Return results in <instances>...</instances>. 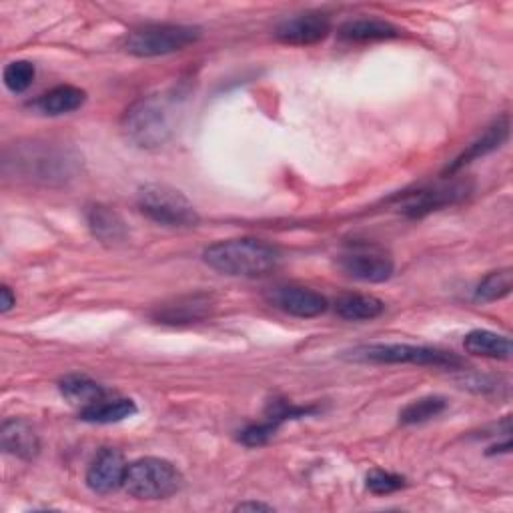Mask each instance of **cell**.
I'll use <instances>...</instances> for the list:
<instances>
[{
    "instance_id": "7a4b0ae2",
    "label": "cell",
    "mask_w": 513,
    "mask_h": 513,
    "mask_svg": "<svg viewBox=\"0 0 513 513\" xmlns=\"http://www.w3.org/2000/svg\"><path fill=\"white\" fill-rule=\"evenodd\" d=\"M125 137L141 149L163 147L173 133V109L167 99L147 97L127 109L121 121Z\"/></svg>"
},
{
    "instance_id": "83f0119b",
    "label": "cell",
    "mask_w": 513,
    "mask_h": 513,
    "mask_svg": "<svg viewBox=\"0 0 513 513\" xmlns=\"http://www.w3.org/2000/svg\"><path fill=\"white\" fill-rule=\"evenodd\" d=\"M311 413H315V407H297L285 399H273L267 405V417L277 423H283L287 419H299Z\"/></svg>"
},
{
    "instance_id": "f546056e",
    "label": "cell",
    "mask_w": 513,
    "mask_h": 513,
    "mask_svg": "<svg viewBox=\"0 0 513 513\" xmlns=\"http://www.w3.org/2000/svg\"><path fill=\"white\" fill-rule=\"evenodd\" d=\"M235 511H273V507L261 501H245V503H239Z\"/></svg>"
},
{
    "instance_id": "e0dca14e",
    "label": "cell",
    "mask_w": 513,
    "mask_h": 513,
    "mask_svg": "<svg viewBox=\"0 0 513 513\" xmlns=\"http://www.w3.org/2000/svg\"><path fill=\"white\" fill-rule=\"evenodd\" d=\"M401 31L381 19H355L339 29V37L349 43H375L397 39Z\"/></svg>"
},
{
    "instance_id": "3957f363",
    "label": "cell",
    "mask_w": 513,
    "mask_h": 513,
    "mask_svg": "<svg viewBox=\"0 0 513 513\" xmlns=\"http://www.w3.org/2000/svg\"><path fill=\"white\" fill-rule=\"evenodd\" d=\"M349 359L361 363H387V365H421V367H441L459 369L463 359L451 351H441L423 345L407 343H373L361 345L349 351Z\"/></svg>"
},
{
    "instance_id": "ba28073f",
    "label": "cell",
    "mask_w": 513,
    "mask_h": 513,
    "mask_svg": "<svg viewBox=\"0 0 513 513\" xmlns=\"http://www.w3.org/2000/svg\"><path fill=\"white\" fill-rule=\"evenodd\" d=\"M337 265L347 277L365 283L389 281L395 271L393 259L385 251L367 245L349 249L337 259Z\"/></svg>"
},
{
    "instance_id": "52a82bcc",
    "label": "cell",
    "mask_w": 513,
    "mask_h": 513,
    "mask_svg": "<svg viewBox=\"0 0 513 513\" xmlns=\"http://www.w3.org/2000/svg\"><path fill=\"white\" fill-rule=\"evenodd\" d=\"M9 163H15L19 175L45 185L65 183L73 177L75 169V161L65 151L41 143L19 147L15 153V161L7 159V165Z\"/></svg>"
},
{
    "instance_id": "44dd1931",
    "label": "cell",
    "mask_w": 513,
    "mask_h": 513,
    "mask_svg": "<svg viewBox=\"0 0 513 513\" xmlns=\"http://www.w3.org/2000/svg\"><path fill=\"white\" fill-rule=\"evenodd\" d=\"M137 413V403L127 397L119 399H101L99 403L81 409V419L87 423H119L127 417H133Z\"/></svg>"
},
{
    "instance_id": "9a60e30c",
    "label": "cell",
    "mask_w": 513,
    "mask_h": 513,
    "mask_svg": "<svg viewBox=\"0 0 513 513\" xmlns=\"http://www.w3.org/2000/svg\"><path fill=\"white\" fill-rule=\"evenodd\" d=\"M0 443L5 453L25 461L35 459L41 451V439L27 419H7L0 427Z\"/></svg>"
},
{
    "instance_id": "8992f818",
    "label": "cell",
    "mask_w": 513,
    "mask_h": 513,
    "mask_svg": "<svg viewBox=\"0 0 513 513\" xmlns=\"http://www.w3.org/2000/svg\"><path fill=\"white\" fill-rule=\"evenodd\" d=\"M201 39V29L191 25H147L141 29H135L125 39V51L129 55L151 59V57H165L179 51H185L187 47L195 45Z\"/></svg>"
},
{
    "instance_id": "ac0fdd59",
    "label": "cell",
    "mask_w": 513,
    "mask_h": 513,
    "mask_svg": "<svg viewBox=\"0 0 513 513\" xmlns=\"http://www.w3.org/2000/svg\"><path fill=\"white\" fill-rule=\"evenodd\" d=\"M87 223L91 233L103 243H119L127 237V225L123 217L105 205H93L87 209Z\"/></svg>"
},
{
    "instance_id": "8fae6325",
    "label": "cell",
    "mask_w": 513,
    "mask_h": 513,
    "mask_svg": "<svg viewBox=\"0 0 513 513\" xmlns=\"http://www.w3.org/2000/svg\"><path fill=\"white\" fill-rule=\"evenodd\" d=\"M129 463L119 449L105 447L97 453L87 471V485L99 495H109L125 485Z\"/></svg>"
},
{
    "instance_id": "4fadbf2b",
    "label": "cell",
    "mask_w": 513,
    "mask_h": 513,
    "mask_svg": "<svg viewBox=\"0 0 513 513\" xmlns=\"http://www.w3.org/2000/svg\"><path fill=\"white\" fill-rule=\"evenodd\" d=\"M215 309V301L207 293L179 297L171 303L157 307L153 319L163 325H191L207 319Z\"/></svg>"
},
{
    "instance_id": "9c48e42d",
    "label": "cell",
    "mask_w": 513,
    "mask_h": 513,
    "mask_svg": "<svg viewBox=\"0 0 513 513\" xmlns=\"http://www.w3.org/2000/svg\"><path fill=\"white\" fill-rule=\"evenodd\" d=\"M469 185L459 181V183H449V185H435L429 189H419L415 193H407L399 201V211L405 213L411 219L425 217L431 211H437L441 207L453 205L467 197Z\"/></svg>"
},
{
    "instance_id": "6da1fadb",
    "label": "cell",
    "mask_w": 513,
    "mask_h": 513,
    "mask_svg": "<svg viewBox=\"0 0 513 513\" xmlns=\"http://www.w3.org/2000/svg\"><path fill=\"white\" fill-rule=\"evenodd\" d=\"M205 263L229 277H263L279 267L281 253L261 239H227L205 249Z\"/></svg>"
},
{
    "instance_id": "ffe728a7",
    "label": "cell",
    "mask_w": 513,
    "mask_h": 513,
    "mask_svg": "<svg viewBox=\"0 0 513 513\" xmlns=\"http://www.w3.org/2000/svg\"><path fill=\"white\" fill-rule=\"evenodd\" d=\"M59 389L69 403L79 405L81 409L91 407L107 397V391L103 389V385L87 375H67L59 383Z\"/></svg>"
},
{
    "instance_id": "603a6c76",
    "label": "cell",
    "mask_w": 513,
    "mask_h": 513,
    "mask_svg": "<svg viewBox=\"0 0 513 513\" xmlns=\"http://www.w3.org/2000/svg\"><path fill=\"white\" fill-rule=\"evenodd\" d=\"M447 409V399L441 395H427V397H419L411 403H407L401 413H399V421L403 425H417V423H425L437 415H441Z\"/></svg>"
},
{
    "instance_id": "277c9868",
    "label": "cell",
    "mask_w": 513,
    "mask_h": 513,
    "mask_svg": "<svg viewBox=\"0 0 513 513\" xmlns=\"http://www.w3.org/2000/svg\"><path fill=\"white\" fill-rule=\"evenodd\" d=\"M137 205L145 217L163 227L191 229L201 221L195 205L181 191L169 185H143L137 193Z\"/></svg>"
},
{
    "instance_id": "4316f807",
    "label": "cell",
    "mask_w": 513,
    "mask_h": 513,
    "mask_svg": "<svg viewBox=\"0 0 513 513\" xmlns=\"http://www.w3.org/2000/svg\"><path fill=\"white\" fill-rule=\"evenodd\" d=\"M279 427H281V423H277V421H273V419L267 417V421H263V423L245 427V429L241 431V435H239V441H241L243 445H247V447H261V445L269 443V441L275 437V433H277Z\"/></svg>"
},
{
    "instance_id": "f1b7e54d",
    "label": "cell",
    "mask_w": 513,
    "mask_h": 513,
    "mask_svg": "<svg viewBox=\"0 0 513 513\" xmlns=\"http://www.w3.org/2000/svg\"><path fill=\"white\" fill-rule=\"evenodd\" d=\"M15 305H17V295L9 285H3V289H0V311L9 313Z\"/></svg>"
},
{
    "instance_id": "cb8c5ba5",
    "label": "cell",
    "mask_w": 513,
    "mask_h": 513,
    "mask_svg": "<svg viewBox=\"0 0 513 513\" xmlns=\"http://www.w3.org/2000/svg\"><path fill=\"white\" fill-rule=\"evenodd\" d=\"M513 289V275L511 269H499L491 271L481 279V283L475 289V301L481 303H493L503 297H507Z\"/></svg>"
},
{
    "instance_id": "5bb4252c",
    "label": "cell",
    "mask_w": 513,
    "mask_h": 513,
    "mask_svg": "<svg viewBox=\"0 0 513 513\" xmlns=\"http://www.w3.org/2000/svg\"><path fill=\"white\" fill-rule=\"evenodd\" d=\"M507 139H509V117L501 115L493 125H489L483 131V135L477 141H473L453 163H449L445 167L443 175H455L457 171H461L463 167H467L475 159H481V157L497 151Z\"/></svg>"
},
{
    "instance_id": "30bf717a",
    "label": "cell",
    "mask_w": 513,
    "mask_h": 513,
    "mask_svg": "<svg viewBox=\"0 0 513 513\" xmlns=\"http://www.w3.org/2000/svg\"><path fill=\"white\" fill-rule=\"evenodd\" d=\"M331 33V21L323 13H301L285 19L275 29L277 41L291 47H309L325 41Z\"/></svg>"
},
{
    "instance_id": "5b68a950",
    "label": "cell",
    "mask_w": 513,
    "mask_h": 513,
    "mask_svg": "<svg viewBox=\"0 0 513 513\" xmlns=\"http://www.w3.org/2000/svg\"><path fill=\"white\" fill-rule=\"evenodd\" d=\"M123 487L137 499H167L181 491L183 475L167 459L143 457L129 463Z\"/></svg>"
},
{
    "instance_id": "d6986e66",
    "label": "cell",
    "mask_w": 513,
    "mask_h": 513,
    "mask_svg": "<svg viewBox=\"0 0 513 513\" xmlns=\"http://www.w3.org/2000/svg\"><path fill=\"white\" fill-rule=\"evenodd\" d=\"M463 347L467 353L477 357H489V359H501L507 361L511 357V341L505 335L487 331V329H475L465 335Z\"/></svg>"
},
{
    "instance_id": "d4e9b609",
    "label": "cell",
    "mask_w": 513,
    "mask_h": 513,
    "mask_svg": "<svg viewBox=\"0 0 513 513\" xmlns=\"http://www.w3.org/2000/svg\"><path fill=\"white\" fill-rule=\"evenodd\" d=\"M35 65L29 61H15L5 69V85L13 93H25L35 81Z\"/></svg>"
},
{
    "instance_id": "7c38bea8",
    "label": "cell",
    "mask_w": 513,
    "mask_h": 513,
    "mask_svg": "<svg viewBox=\"0 0 513 513\" xmlns=\"http://www.w3.org/2000/svg\"><path fill=\"white\" fill-rule=\"evenodd\" d=\"M269 301L283 313L299 319H313L327 311V299L309 287H275L269 291Z\"/></svg>"
},
{
    "instance_id": "7402d4cb",
    "label": "cell",
    "mask_w": 513,
    "mask_h": 513,
    "mask_svg": "<svg viewBox=\"0 0 513 513\" xmlns=\"http://www.w3.org/2000/svg\"><path fill=\"white\" fill-rule=\"evenodd\" d=\"M335 311L347 321H371L385 311V303L373 295H343L335 303Z\"/></svg>"
},
{
    "instance_id": "2e32d148",
    "label": "cell",
    "mask_w": 513,
    "mask_h": 513,
    "mask_svg": "<svg viewBox=\"0 0 513 513\" xmlns=\"http://www.w3.org/2000/svg\"><path fill=\"white\" fill-rule=\"evenodd\" d=\"M87 101V93L73 85H61L35 101V109L49 117H61L79 111Z\"/></svg>"
},
{
    "instance_id": "484cf974",
    "label": "cell",
    "mask_w": 513,
    "mask_h": 513,
    "mask_svg": "<svg viewBox=\"0 0 513 513\" xmlns=\"http://www.w3.org/2000/svg\"><path fill=\"white\" fill-rule=\"evenodd\" d=\"M405 487V477L391 473V471H383V469H373L367 475V489L375 495H389L393 491H399Z\"/></svg>"
}]
</instances>
